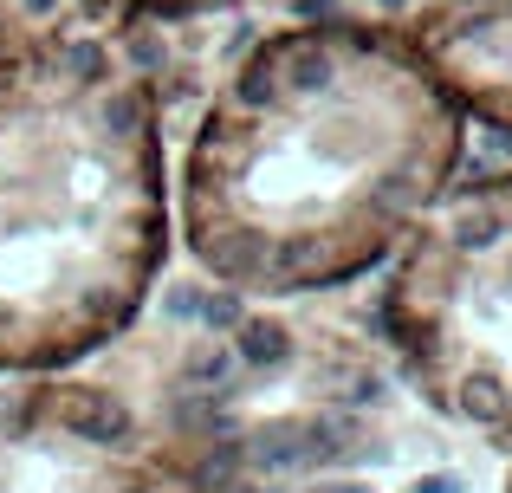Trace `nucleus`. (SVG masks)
<instances>
[{"mask_svg": "<svg viewBox=\"0 0 512 493\" xmlns=\"http://www.w3.org/2000/svg\"><path fill=\"white\" fill-rule=\"evenodd\" d=\"M175 241L156 91L104 33L0 46V377H65L137 325Z\"/></svg>", "mask_w": 512, "mask_h": 493, "instance_id": "obj_1", "label": "nucleus"}, {"mask_svg": "<svg viewBox=\"0 0 512 493\" xmlns=\"http://www.w3.org/2000/svg\"><path fill=\"white\" fill-rule=\"evenodd\" d=\"M357 46L338 33L260 39L201 111L175 169V241L227 292H318L363 266L344 208L370 202L363 111L350 98Z\"/></svg>", "mask_w": 512, "mask_h": 493, "instance_id": "obj_2", "label": "nucleus"}, {"mask_svg": "<svg viewBox=\"0 0 512 493\" xmlns=\"http://www.w3.org/2000/svg\"><path fill=\"white\" fill-rule=\"evenodd\" d=\"M104 7H124V13H188L201 0H104Z\"/></svg>", "mask_w": 512, "mask_h": 493, "instance_id": "obj_3", "label": "nucleus"}, {"mask_svg": "<svg viewBox=\"0 0 512 493\" xmlns=\"http://www.w3.org/2000/svg\"><path fill=\"white\" fill-rule=\"evenodd\" d=\"M13 20H20V0H0V46H7V39H20V33H13Z\"/></svg>", "mask_w": 512, "mask_h": 493, "instance_id": "obj_4", "label": "nucleus"}]
</instances>
